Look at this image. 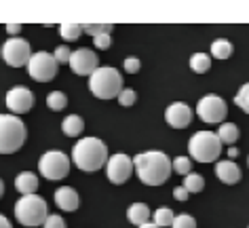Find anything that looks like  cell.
I'll return each mask as SVG.
<instances>
[{"label":"cell","mask_w":249,"mask_h":228,"mask_svg":"<svg viewBox=\"0 0 249 228\" xmlns=\"http://www.w3.org/2000/svg\"><path fill=\"white\" fill-rule=\"evenodd\" d=\"M133 169L146 186H160L171 177V158L160 150H148L133 157Z\"/></svg>","instance_id":"cell-1"},{"label":"cell","mask_w":249,"mask_h":228,"mask_svg":"<svg viewBox=\"0 0 249 228\" xmlns=\"http://www.w3.org/2000/svg\"><path fill=\"white\" fill-rule=\"evenodd\" d=\"M108 146L99 138H83L72 148V161L80 171L93 174L108 163Z\"/></svg>","instance_id":"cell-2"},{"label":"cell","mask_w":249,"mask_h":228,"mask_svg":"<svg viewBox=\"0 0 249 228\" xmlns=\"http://www.w3.org/2000/svg\"><path fill=\"white\" fill-rule=\"evenodd\" d=\"M123 89V74L112 66H99L89 76V91L97 100H114Z\"/></svg>","instance_id":"cell-3"},{"label":"cell","mask_w":249,"mask_h":228,"mask_svg":"<svg viewBox=\"0 0 249 228\" xmlns=\"http://www.w3.org/2000/svg\"><path fill=\"white\" fill-rule=\"evenodd\" d=\"M28 129L15 114H0V155H13L23 146Z\"/></svg>","instance_id":"cell-4"},{"label":"cell","mask_w":249,"mask_h":228,"mask_svg":"<svg viewBox=\"0 0 249 228\" xmlns=\"http://www.w3.org/2000/svg\"><path fill=\"white\" fill-rule=\"evenodd\" d=\"M222 155V141L213 131H196L188 140V157L198 163H217Z\"/></svg>","instance_id":"cell-5"},{"label":"cell","mask_w":249,"mask_h":228,"mask_svg":"<svg viewBox=\"0 0 249 228\" xmlns=\"http://www.w3.org/2000/svg\"><path fill=\"white\" fill-rule=\"evenodd\" d=\"M15 218L21 226H28V228H36V226H42L45 220L49 218V207H47V201L38 194H28V196H21L19 201L15 203Z\"/></svg>","instance_id":"cell-6"},{"label":"cell","mask_w":249,"mask_h":228,"mask_svg":"<svg viewBox=\"0 0 249 228\" xmlns=\"http://www.w3.org/2000/svg\"><path fill=\"white\" fill-rule=\"evenodd\" d=\"M38 171L47 180H64L70 174V158L61 150H49L40 157Z\"/></svg>","instance_id":"cell-7"},{"label":"cell","mask_w":249,"mask_h":228,"mask_svg":"<svg viewBox=\"0 0 249 228\" xmlns=\"http://www.w3.org/2000/svg\"><path fill=\"white\" fill-rule=\"evenodd\" d=\"M57 59L53 57V53H47V51H38V53H32V57L28 61V74L34 78L36 83H49L55 78L57 74Z\"/></svg>","instance_id":"cell-8"},{"label":"cell","mask_w":249,"mask_h":228,"mask_svg":"<svg viewBox=\"0 0 249 228\" xmlns=\"http://www.w3.org/2000/svg\"><path fill=\"white\" fill-rule=\"evenodd\" d=\"M196 114H198V119L209 123V125H217V123L222 125L224 119H226V114H228V106L220 95L209 93V95H203L201 100H198Z\"/></svg>","instance_id":"cell-9"},{"label":"cell","mask_w":249,"mask_h":228,"mask_svg":"<svg viewBox=\"0 0 249 228\" xmlns=\"http://www.w3.org/2000/svg\"><path fill=\"white\" fill-rule=\"evenodd\" d=\"M0 55H2L4 64L11 68H21L28 66L30 57H32V49H30V42L15 36V38L4 40L2 49H0Z\"/></svg>","instance_id":"cell-10"},{"label":"cell","mask_w":249,"mask_h":228,"mask_svg":"<svg viewBox=\"0 0 249 228\" xmlns=\"http://www.w3.org/2000/svg\"><path fill=\"white\" fill-rule=\"evenodd\" d=\"M133 158L127 157L124 152H116V155H112L108 158V163H106V175H108V180L112 184H116V186H121L131 177L133 174Z\"/></svg>","instance_id":"cell-11"},{"label":"cell","mask_w":249,"mask_h":228,"mask_svg":"<svg viewBox=\"0 0 249 228\" xmlns=\"http://www.w3.org/2000/svg\"><path fill=\"white\" fill-rule=\"evenodd\" d=\"M4 104L11 110V114H15V116L26 114L34 106V93L28 87H23V85H17V87L9 89L7 97H4Z\"/></svg>","instance_id":"cell-12"},{"label":"cell","mask_w":249,"mask_h":228,"mask_svg":"<svg viewBox=\"0 0 249 228\" xmlns=\"http://www.w3.org/2000/svg\"><path fill=\"white\" fill-rule=\"evenodd\" d=\"M74 74H78V76H91L93 72L99 68V57L95 55V51H91V49H76V51H72V57H70V64Z\"/></svg>","instance_id":"cell-13"},{"label":"cell","mask_w":249,"mask_h":228,"mask_svg":"<svg viewBox=\"0 0 249 228\" xmlns=\"http://www.w3.org/2000/svg\"><path fill=\"white\" fill-rule=\"evenodd\" d=\"M165 121L173 129H186L192 121V110L186 102H173L165 110Z\"/></svg>","instance_id":"cell-14"},{"label":"cell","mask_w":249,"mask_h":228,"mask_svg":"<svg viewBox=\"0 0 249 228\" xmlns=\"http://www.w3.org/2000/svg\"><path fill=\"white\" fill-rule=\"evenodd\" d=\"M55 203L64 211H76L80 205V196L72 186H61L55 190Z\"/></svg>","instance_id":"cell-15"},{"label":"cell","mask_w":249,"mask_h":228,"mask_svg":"<svg viewBox=\"0 0 249 228\" xmlns=\"http://www.w3.org/2000/svg\"><path fill=\"white\" fill-rule=\"evenodd\" d=\"M215 175L220 177L224 184L232 186V184H236L241 180V169L234 161H217L215 163Z\"/></svg>","instance_id":"cell-16"},{"label":"cell","mask_w":249,"mask_h":228,"mask_svg":"<svg viewBox=\"0 0 249 228\" xmlns=\"http://www.w3.org/2000/svg\"><path fill=\"white\" fill-rule=\"evenodd\" d=\"M15 188L17 193H21V196L34 194L38 190V175L32 174V171H21L15 177Z\"/></svg>","instance_id":"cell-17"},{"label":"cell","mask_w":249,"mask_h":228,"mask_svg":"<svg viewBox=\"0 0 249 228\" xmlns=\"http://www.w3.org/2000/svg\"><path fill=\"white\" fill-rule=\"evenodd\" d=\"M127 220L135 226L146 224V222H150V207L146 203H131L127 207Z\"/></svg>","instance_id":"cell-18"},{"label":"cell","mask_w":249,"mask_h":228,"mask_svg":"<svg viewBox=\"0 0 249 228\" xmlns=\"http://www.w3.org/2000/svg\"><path fill=\"white\" fill-rule=\"evenodd\" d=\"M83 129H85V121H83V116H78V114H68L64 123H61V131H64L68 138H78V135L83 133Z\"/></svg>","instance_id":"cell-19"},{"label":"cell","mask_w":249,"mask_h":228,"mask_svg":"<svg viewBox=\"0 0 249 228\" xmlns=\"http://www.w3.org/2000/svg\"><path fill=\"white\" fill-rule=\"evenodd\" d=\"M217 138H220L222 146L224 144H228V148L234 146V141L239 140V127L234 123H222L220 129H217Z\"/></svg>","instance_id":"cell-20"},{"label":"cell","mask_w":249,"mask_h":228,"mask_svg":"<svg viewBox=\"0 0 249 228\" xmlns=\"http://www.w3.org/2000/svg\"><path fill=\"white\" fill-rule=\"evenodd\" d=\"M173 220H176V213H173L171 207H167V205L159 207L157 211L152 213V222H154V224H157L159 228H171Z\"/></svg>","instance_id":"cell-21"},{"label":"cell","mask_w":249,"mask_h":228,"mask_svg":"<svg viewBox=\"0 0 249 228\" xmlns=\"http://www.w3.org/2000/svg\"><path fill=\"white\" fill-rule=\"evenodd\" d=\"M232 55V42L226 38H217L211 42V57L215 59H228Z\"/></svg>","instance_id":"cell-22"},{"label":"cell","mask_w":249,"mask_h":228,"mask_svg":"<svg viewBox=\"0 0 249 228\" xmlns=\"http://www.w3.org/2000/svg\"><path fill=\"white\" fill-rule=\"evenodd\" d=\"M190 68H192V72H196V74L207 72L211 68V55H207V53H195L190 57Z\"/></svg>","instance_id":"cell-23"},{"label":"cell","mask_w":249,"mask_h":228,"mask_svg":"<svg viewBox=\"0 0 249 228\" xmlns=\"http://www.w3.org/2000/svg\"><path fill=\"white\" fill-rule=\"evenodd\" d=\"M184 188L188 190V194H198L201 190L205 188V180H203V175H198V174H188L184 177Z\"/></svg>","instance_id":"cell-24"},{"label":"cell","mask_w":249,"mask_h":228,"mask_svg":"<svg viewBox=\"0 0 249 228\" xmlns=\"http://www.w3.org/2000/svg\"><path fill=\"white\" fill-rule=\"evenodd\" d=\"M47 106L51 108L53 112H61V110L68 106L66 93H61V91H51V93L47 95Z\"/></svg>","instance_id":"cell-25"},{"label":"cell","mask_w":249,"mask_h":228,"mask_svg":"<svg viewBox=\"0 0 249 228\" xmlns=\"http://www.w3.org/2000/svg\"><path fill=\"white\" fill-rule=\"evenodd\" d=\"M59 34L64 40H78L80 34H83V26L80 23H61Z\"/></svg>","instance_id":"cell-26"},{"label":"cell","mask_w":249,"mask_h":228,"mask_svg":"<svg viewBox=\"0 0 249 228\" xmlns=\"http://www.w3.org/2000/svg\"><path fill=\"white\" fill-rule=\"evenodd\" d=\"M171 165H173V171H176V174H179V175L192 174V158H190V157H176V158L171 161Z\"/></svg>","instance_id":"cell-27"},{"label":"cell","mask_w":249,"mask_h":228,"mask_svg":"<svg viewBox=\"0 0 249 228\" xmlns=\"http://www.w3.org/2000/svg\"><path fill=\"white\" fill-rule=\"evenodd\" d=\"M112 28H114L112 23H85V26H83V32L91 34L93 38H95V36H99V34H110Z\"/></svg>","instance_id":"cell-28"},{"label":"cell","mask_w":249,"mask_h":228,"mask_svg":"<svg viewBox=\"0 0 249 228\" xmlns=\"http://www.w3.org/2000/svg\"><path fill=\"white\" fill-rule=\"evenodd\" d=\"M234 104L243 110V112H247V114H249V83L241 85L239 93L234 95Z\"/></svg>","instance_id":"cell-29"},{"label":"cell","mask_w":249,"mask_h":228,"mask_svg":"<svg viewBox=\"0 0 249 228\" xmlns=\"http://www.w3.org/2000/svg\"><path fill=\"white\" fill-rule=\"evenodd\" d=\"M116 100H118V104H121L123 108H131L133 104H135V100H138V95H135V91L131 87H124Z\"/></svg>","instance_id":"cell-30"},{"label":"cell","mask_w":249,"mask_h":228,"mask_svg":"<svg viewBox=\"0 0 249 228\" xmlns=\"http://www.w3.org/2000/svg\"><path fill=\"white\" fill-rule=\"evenodd\" d=\"M171 228H196V220L188 213H179V215H176Z\"/></svg>","instance_id":"cell-31"},{"label":"cell","mask_w":249,"mask_h":228,"mask_svg":"<svg viewBox=\"0 0 249 228\" xmlns=\"http://www.w3.org/2000/svg\"><path fill=\"white\" fill-rule=\"evenodd\" d=\"M123 68L127 74H135L142 70V61H140V57H135V55H129V57H124Z\"/></svg>","instance_id":"cell-32"},{"label":"cell","mask_w":249,"mask_h":228,"mask_svg":"<svg viewBox=\"0 0 249 228\" xmlns=\"http://www.w3.org/2000/svg\"><path fill=\"white\" fill-rule=\"evenodd\" d=\"M53 57L57 59V64H70V57H72V51L68 49L66 45H59L57 49H55Z\"/></svg>","instance_id":"cell-33"},{"label":"cell","mask_w":249,"mask_h":228,"mask_svg":"<svg viewBox=\"0 0 249 228\" xmlns=\"http://www.w3.org/2000/svg\"><path fill=\"white\" fill-rule=\"evenodd\" d=\"M42 228H66V220L57 213H49V218L45 220Z\"/></svg>","instance_id":"cell-34"},{"label":"cell","mask_w":249,"mask_h":228,"mask_svg":"<svg viewBox=\"0 0 249 228\" xmlns=\"http://www.w3.org/2000/svg\"><path fill=\"white\" fill-rule=\"evenodd\" d=\"M110 34H99V36H95L93 38V45H95L99 51H106V49H110Z\"/></svg>","instance_id":"cell-35"},{"label":"cell","mask_w":249,"mask_h":228,"mask_svg":"<svg viewBox=\"0 0 249 228\" xmlns=\"http://www.w3.org/2000/svg\"><path fill=\"white\" fill-rule=\"evenodd\" d=\"M173 199L176 201H186L188 199V190H186L184 186H176L173 188Z\"/></svg>","instance_id":"cell-36"},{"label":"cell","mask_w":249,"mask_h":228,"mask_svg":"<svg viewBox=\"0 0 249 228\" xmlns=\"http://www.w3.org/2000/svg\"><path fill=\"white\" fill-rule=\"evenodd\" d=\"M21 32V23H9L7 26V34H11V38H15V34Z\"/></svg>","instance_id":"cell-37"},{"label":"cell","mask_w":249,"mask_h":228,"mask_svg":"<svg viewBox=\"0 0 249 228\" xmlns=\"http://www.w3.org/2000/svg\"><path fill=\"white\" fill-rule=\"evenodd\" d=\"M236 157H239V148L230 146V148H228V158H236Z\"/></svg>","instance_id":"cell-38"},{"label":"cell","mask_w":249,"mask_h":228,"mask_svg":"<svg viewBox=\"0 0 249 228\" xmlns=\"http://www.w3.org/2000/svg\"><path fill=\"white\" fill-rule=\"evenodd\" d=\"M0 228H13V226H11V222H9L7 218H4L2 213H0Z\"/></svg>","instance_id":"cell-39"},{"label":"cell","mask_w":249,"mask_h":228,"mask_svg":"<svg viewBox=\"0 0 249 228\" xmlns=\"http://www.w3.org/2000/svg\"><path fill=\"white\" fill-rule=\"evenodd\" d=\"M138 228H159L154 222H146V224H142V226H138Z\"/></svg>","instance_id":"cell-40"},{"label":"cell","mask_w":249,"mask_h":228,"mask_svg":"<svg viewBox=\"0 0 249 228\" xmlns=\"http://www.w3.org/2000/svg\"><path fill=\"white\" fill-rule=\"evenodd\" d=\"M2 193H4V184H2V180H0V196H2Z\"/></svg>","instance_id":"cell-41"},{"label":"cell","mask_w":249,"mask_h":228,"mask_svg":"<svg viewBox=\"0 0 249 228\" xmlns=\"http://www.w3.org/2000/svg\"><path fill=\"white\" fill-rule=\"evenodd\" d=\"M247 163H249V158H247Z\"/></svg>","instance_id":"cell-42"}]
</instances>
